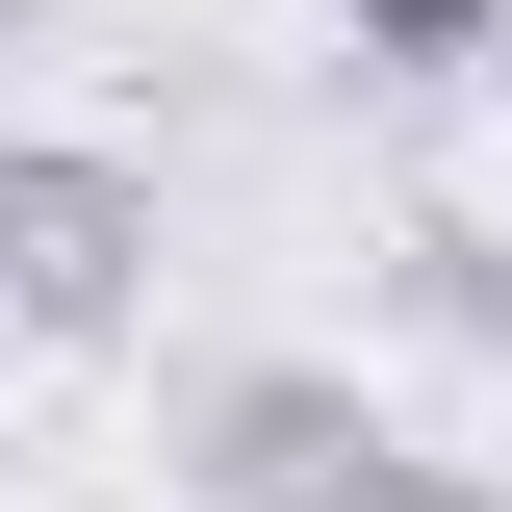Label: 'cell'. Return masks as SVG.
I'll return each instance as SVG.
<instances>
[{
    "mask_svg": "<svg viewBox=\"0 0 512 512\" xmlns=\"http://www.w3.org/2000/svg\"><path fill=\"white\" fill-rule=\"evenodd\" d=\"M487 77H512V52H487Z\"/></svg>",
    "mask_w": 512,
    "mask_h": 512,
    "instance_id": "obj_7",
    "label": "cell"
},
{
    "mask_svg": "<svg viewBox=\"0 0 512 512\" xmlns=\"http://www.w3.org/2000/svg\"><path fill=\"white\" fill-rule=\"evenodd\" d=\"M436 512H512V487H461V461H436Z\"/></svg>",
    "mask_w": 512,
    "mask_h": 512,
    "instance_id": "obj_5",
    "label": "cell"
},
{
    "mask_svg": "<svg viewBox=\"0 0 512 512\" xmlns=\"http://www.w3.org/2000/svg\"><path fill=\"white\" fill-rule=\"evenodd\" d=\"M410 308H436L461 359H512V231H461V205H436V231H410Z\"/></svg>",
    "mask_w": 512,
    "mask_h": 512,
    "instance_id": "obj_4",
    "label": "cell"
},
{
    "mask_svg": "<svg viewBox=\"0 0 512 512\" xmlns=\"http://www.w3.org/2000/svg\"><path fill=\"white\" fill-rule=\"evenodd\" d=\"M333 52H359V77H487L512 0H333Z\"/></svg>",
    "mask_w": 512,
    "mask_h": 512,
    "instance_id": "obj_3",
    "label": "cell"
},
{
    "mask_svg": "<svg viewBox=\"0 0 512 512\" xmlns=\"http://www.w3.org/2000/svg\"><path fill=\"white\" fill-rule=\"evenodd\" d=\"M26 26H52V0H0V52H26Z\"/></svg>",
    "mask_w": 512,
    "mask_h": 512,
    "instance_id": "obj_6",
    "label": "cell"
},
{
    "mask_svg": "<svg viewBox=\"0 0 512 512\" xmlns=\"http://www.w3.org/2000/svg\"><path fill=\"white\" fill-rule=\"evenodd\" d=\"M180 487H205V512H436V461L384 436L333 359H231V384L180 410Z\"/></svg>",
    "mask_w": 512,
    "mask_h": 512,
    "instance_id": "obj_1",
    "label": "cell"
},
{
    "mask_svg": "<svg viewBox=\"0 0 512 512\" xmlns=\"http://www.w3.org/2000/svg\"><path fill=\"white\" fill-rule=\"evenodd\" d=\"M0 308L52 333V359H103L154 308V180H128L103 128H0Z\"/></svg>",
    "mask_w": 512,
    "mask_h": 512,
    "instance_id": "obj_2",
    "label": "cell"
}]
</instances>
